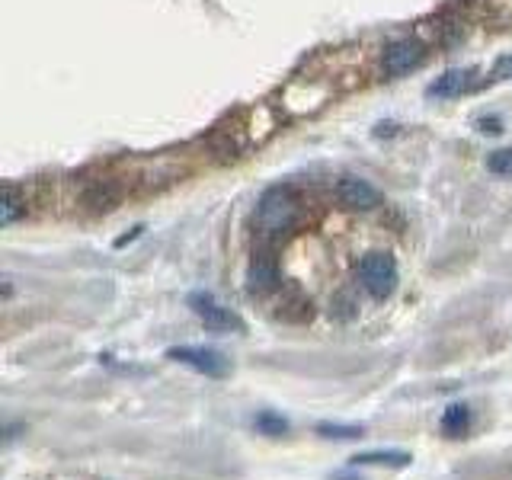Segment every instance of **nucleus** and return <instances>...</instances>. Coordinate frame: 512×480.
Instances as JSON below:
<instances>
[{
    "instance_id": "1",
    "label": "nucleus",
    "mask_w": 512,
    "mask_h": 480,
    "mask_svg": "<svg viewBox=\"0 0 512 480\" xmlns=\"http://www.w3.org/2000/svg\"><path fill=\"white\" fill-rule=\"evenodd\" d=\"M301 221V199L292 186H272L256 202L253 224L263 240H276L288 231H295Z\"/></svg>"
},
{
    "instance_id": "2",
    "label": "nucleus",
    "mask_w": 512,
    "mask_h": 480,
    "mask_svg": "<svg viewBox=\"0 0 512 480\" xmlns=\"http://www.w3.org/2000/svg\"><path fill=\"white\" fill-rule=\"evenodd\" d=\"M359 282L362 288L372 298L384 301V298H391L394 295V288H397V263H394V256L391 253H365L362 260H359Z\"/></svg>"
},
{
    "instance_id": "3",
    "label": "nucleus",
    "mask_w": 512,
    "mask_h": 480,
    "mask_svg": "<svg viewBox=\"0 0 512 480\" xmlns=\"http://www.w3.org/2000/svg\"><path fill=\"white\" fill-rule=\"evenodd\" d=\"M426 61V45L416 36H400L384 45L381 52V74L384 80H400L410 71H416Z\"/></svg>"
},
{
    "instance_id": "4",
    "label": "nucleus",
    "mask_w": 512,
    "mask_h": 480,
    "mask_svg": "<svg viewBox=\"0 0 512 480\" xmlns=\"http://www.w3.org/2000/svg\"><path fill=\"white\" fill-rule=\"evenodd\" d=\"M330 96H333V87L327 80H292V84L282 90V106L292 112V116H308V112L327 106Z\"/></svg>"
},
{
    "instance_id": "5",
    "label": "nucleus",
    "mask_w": 512,
    "mask_h": 480,
    "mask_svg": "<svg viewBox=\"0 0 512 480\" xmlns=\"http://www.w3.org/2000/svg\"><path fill=\"white\" fill-rule=\"evenodd\" d=\"M189 308L212 333H244V320H240L231 308H224L215 295L192 292L189 295Z\"/></svg>"
},
{
    "instance_id": "6",
    "label": "nucleus",
    "mask_w": 512,
    "mask_h": 480,
    "mask_svg": "<svg viewBox=\"0 0 512 480\" xmlns=\"http://www.w3.org/2000/svg\"><path fill=\"white\" fill-rule=\"evenodd\" d=\"M167 359L189 365L192 372H199L205 378H228L231 375V362L221 356L218 349L208 346H173L167 349Z\"/></svg>"
},
{
    "instance_id": "7",
    "label": "nucleus",
    "mask_w": 512,
    "mask_h": 480,
    "mask_svg": "<svg viewBox=\"0 0 512 480\" xmlns=\"http://www.w3.org/2000/svg\"><path fill=\"white\" fill-rule=\"evenodd\" d=\"M336 199H340V205L349 208V212H372V208L381 205L378 189L368 180H362V176H343V180L336 183Z\"/></svg>"
},
{
    "instance_id": "8",
    "label": "nucleus",
    "mask_w": 512,
    "mask_h": 480,
    "mask_svg": "<svg viewBox=\"0 0 512 480\" xmlns=\"http://www.w3.org/2000/svg\"><path fill=\"white\" fill-rule=\"evenodd\" d=\"M240 122H244L250 148H260V144L269 141L272 135H276V128H279V116H276V109H272L269 103L250 106L244 116H240Z\"/></svg>"
},
{
    "instance_id": "9",
    "label": "nucleus",
    "mask_w": 512,
    "mask_h": 480,
    "mask_svg": "<svg viewBox=\"0 0 512 480\" xmlns=\"http://www.w3.org/2000/svg\"><path fill=\"white\" fill-rule=\"evenodd\" d=\"M125 196L122 183L116 176H100V180H90L80 192V202H84L90 212H109V208H116Z\"/></svg>"
},
{
    "instance_id": "10",
    "label": "nucleus",
    "mask_w": 512,
    "mask_h": 480,
    "mask_svg": "<svg viewBox=\"0 0 512 480\" xmlns=\"http://www.w3.org/2000/svg\"><path fill=\"white\" fill-rule=\"evenodd\" d=\"M474 87H477V71L474 68H452V71H445L426 93L439 96V100H455V96L468 93Z\"/></svg>"
},
{
    "instance_id": "11",
    "label": "nucleus",
    "mask_w": 512,
    "mask_h": 480,
    "mask_svg": "<svg viewBox=\"0 0 512 480\" xmlns=\"http://www.w3.org/2000/svg\"><path fill=\"white\" fill-rule=\"evenodd\" d=\"M279 282V269H276V260L260 250V253H253V260H250V269H247V285H250V292H266V288H272Z\"/></svg>"
},
{
    "instance_id": "12",
    "label": "nucleus",
    "mask_w": 512,
    "mask_h": 480,
    "mask_svg": "<svg viewBox=\"0 0 512 480\" xmlns=\"http://www.w3.org/2000/svg\"><path fill=\"white\" fill-rule=\"evenodd\" d=\"M26 192L16 186V183H7L4 186V199H0V224L4 228H10V224H16L23 215H26Z\"/></svg>"
},
{
    "instance_id": "13",
    "label": "nucleus",
    "mask_w": 512,
    "mask_h": 480,
    "mask_svg": "<svg viewBox=\"0 0 512 480\" xmlns=\"http://www.w3.org/2000/svg\"><path fill=\"white\" fill-rule=\"evenodd\" d=\"M439 426H442V432H445L448 439H461L464 432L471 429V407H468V404H452V407H445Z\"/></svg>"
},
{
    "instance_id": "14",
    "label": "nucleus",
    "mask_w": 512,
    "mask_h": 480,
    "mask_svg": "<svg viewBox=\"0 0 512 480\" xmlns=\"http://www.w3.org/2000/svg\"><path fill=\"white\" fill-rule=\"evenodd\" d=\"M477 16L487 26H506L512 20V0H477Z\"/></svg>"
},
{
    "instance_id": "15",
    "label": "nucleus",
    "mask_w": 512,
    "mask_h": 480,
    "mask_svg": "<svg viewBox=\"0 0 512 480\" xmlns=\"http://www.w3.org/2000/svg\"><path fill=\"white\" fill-rule=\"evenodd\" d=\"M413 458L407 452H362L352 464H381V468H407Z\"/></svg>"
},
{
    "instance_id": "16",
    "label": "nucleus",
    "mask_w": 512,
    "mask_h": 480,
    "mask_svg": "<svg viewBox=\"0 0 512 480\" xmlns=\"http://www.w3.org/2000/svg\"><path fill=\"white\" fill-rule=\"evenodd\" d=\"M253 426L263 432V436H269V439H282L288 429V420L285 416H279V413H272V410H263V413H256V420H253Z\"/></svg>"
},
{
    "instance_id": "17",
    "label": "nucleus",
    "mask_w": 512,
    "mask_h": 480,
    "mask_svg": "<svg viewBox=\"0 0 512 480\" xmlns=\"http://www.w3.org/2000/svg\"><path fill=\"white\" fill-rule=\"evenodd\" d=\"M317 432L324 439H362V426H343V423H320Z\"/></svg>"
},
{
    "instance_id": "18",
    "label": "nucleus",
    "mask_w": 512,
    "mask_h": 480,
    "mask_svg": "<svg viewBox=\"0 0 512 480\" xmlns=\"http://www.w3.org/2000/svg\"><path fill=\"white\" fill-rule=\"evenodd\" d=\"M487 170L496 173V176H512V148L493 151V154L487 157Z\"/></svg>"
},
{
    "instance_id": "19",
    "label": "nucleus",
    "mask_w": 512,
    "mask_h": 480,
    "mask_svg": "<svg viewBox=\"0 0 512 480\" xmlns=\"http://www.w3.org/2000/svg\"><path fill=\"white\" fill-rule=\"evenodd\" d=\"M493 80H512V55H503L500 61L493 64Z\"/></svg>"
}]
</instances>
